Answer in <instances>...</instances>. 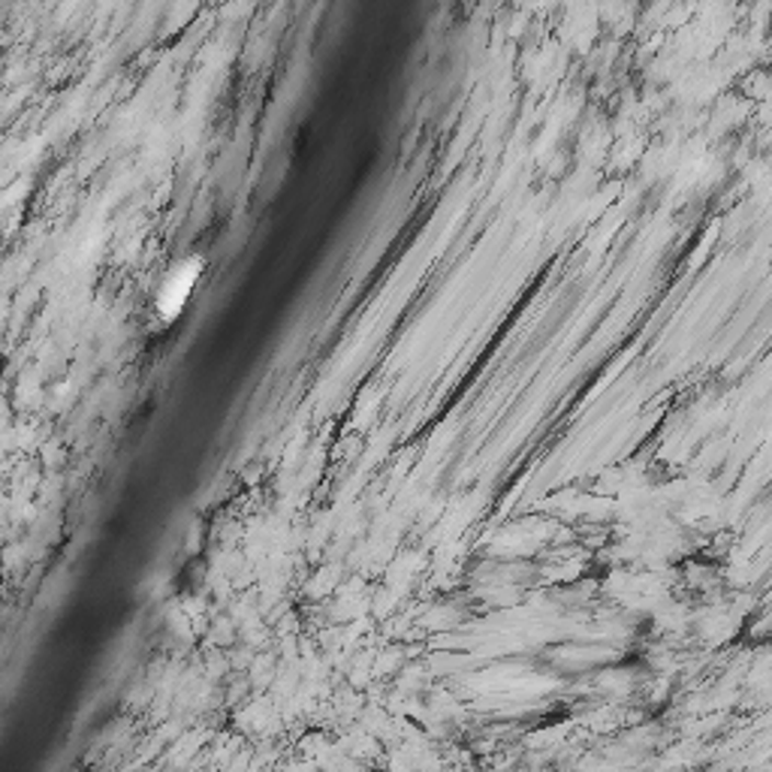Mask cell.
Instances as JSON below:
<instances>
[{
    "label": "cell",
    "mask_w": 772,
    "mask_h": 772,
    "mask_svg": "<svg viewBox=\"0 0 772 772\" xmlns=\"http://www.w3.org/2000/svg\"><path fill=\"white\" fill-rule=\"evenodd\" d=\"M200 260H188V263L175 265L172 272H169L167 284H163V290H160V302H157V308H160V317L163 320H175L179 317V311L184 308V302H188V296H191L193 284H196V275H200Z\"/></svg>",
    "instance_id": "cell-1"
}]
</instances>
